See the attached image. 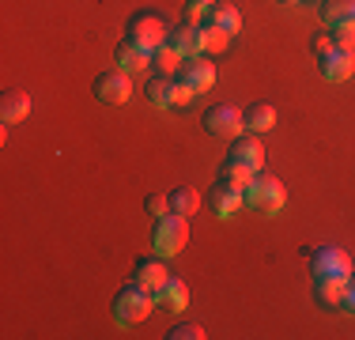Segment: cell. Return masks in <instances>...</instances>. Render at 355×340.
<instances>
[{
	"label": "cell",
	"instance_id": "cell-1",
	"mask_svg": "<svg viewBox=\"0 0 355 340\" xmlns=\"http://www.w3.org/2000/svg\"><path fill=\"white\" fill-rule=\"evenodd\" d=\"M125 38L140 42L144 49H159L171 38V23H166L155 8H140V12H132L129 27H125Z\"/></svg>",
	"mask_w": 355,
	"mask_h": 340
},
{
	"label": "cell",
	"instance_id": "cell-2",
	"mask_svg": "<svg viewBox=\"0 0 355 340\" xmlns=\"http://www.w3.org/2000/svg\"><path fill=\"white\" fill-rule=\"evenodd\" d=\"M155 306H159L155 295H148L137 284H125L121 291L114 295V318H117V325H140V321L151 318Z\"/></svg>",
	"mask_w": 355,
	"mask_h": 340
},
{
	"label": "cell",
	"instance_id": "cell-3",
	"mask_svg": "<svg viewBox=\"0 0 355 340\" xmlns=\"http://www.w3.org/2000/svg\"><path fill=\"white\" fill-rule=\"evenodd\" d=\"M151 242H155L159 257H174V253H182L185 242H189V216H182V212H166V216H159Z\"/></svg>",
	"mask_w": 355,
	"mask_h": 340
},
{
	"label": "cell",
	"instance_id": "cell-4",
	"mask_svg": "<svg viewBox=\"0 0 355 340\" xmlns=\"http://www.w3.org/2000/svg\"><path fill=\"white\" fill-rule=\"evenodd\" d=\"M246 204H250L253 212H265V216H276V212H284V204H287L284 182H280L276 174H268V170H257L253 185L246 189Z\"/></svg>",
	"mask_w": 355,
	"mask_h": 340
},
{
	"label": "cell",
	"instance_id": "cell-5",
	"mask_svg": "<svg viewBox=\"0 0 355 340\" xmlns=\"http://www.w3.org/2000/svg\"><path fill=\"white\" fill-rule=\"evenodd\" d=\"M200 125H205V133L219 136V140H234V136H242V129H246V114H242L239 106L219 102V106H208L205 110Z\"/></svg>",
	"mask_w": 355,
	"mask_h": 340
},
{
	"label": "cell",
	"instance_id": "cell-6",
	"mask_svg": "<svg viewBox=\"0 0 355 340\" xmlns=\"http://www.w3.org/2000/svg\"><path fill=\"white\" fill-rule=\"evenodd\" d=\"M310 253V272L318 276H340L348 280L355 265H352V253L344 250V246H318V250H306Z\"/></svg>",
	"mask_w": 355,
	"mask_h": 340
},
{
	"label": "cell",
	"instance_id": "cell-7",
	"mask_svg": "<svg viewBox=\"0 0 355 340\" xmlns=\"http://www.w3.org/2000/svg\"><path fill=\"white\" fill-rule=\"evenodd\" d=\"M132 72H125V68H106V72H98L95 76V99L98 102H106V106H121V102H129L132 99V80H129Z\"/></svg>",
	"mask_w": 355,
	"mask_h": 340
},
{
	"label": "cell",
	"instance_id": "cell-8",
	"mask_svg": "<svg viewBox=\"0 0 355 340\" xmlns=\"http://www.w3.org/2000/svg\"><path fill=\"white\" fill-rule=\"evenodd\" d=\"M178 80H185L197 95H205V91H212V83H216V65L208 61V53L185 57L182 68H178Z\"/></svg>",
	"mask_w": 355,
	"mask_h": 340
},
{
	"label": "cell",
	"instance_id": "cell-9",
	"mask_svg": "<svg viewBox=\"0 0 355 340\" xmlns=\"http://www.w3.org/2000/svg\"><path fill=\"white\" fill-rule=\"evenodd\" d=\"M166 280H171V269H166L159 257H140V261H137V272H132V284L144 287L148 295H155V299H159V291L166 287Z\"/></svg>",
	"mask_w": 355,
	"mask_h": 340
},
{
	"label": "cell",
	"instance_id": "cell-10",
	"mask_svg": "<svg viewBox=\"0 0 355 340\" xmlns=\"http://www.w3.org/2000/svg\"><path fill=\"white\" fill-rule=\"evenodd\" d=\"M318 72L325 76L329 83H344L355 72V53H352V49H333V53H321L318 57Z\"/></svg>",
	"mask_w": 355,
	"mask_h": 340
},
{
	"label": "cell",
	"instance_id": "cell-11",
	"mask_svg": "<svg viewBox=\"0 0 355 340\" xmlns=\"http://www.w3.org/2000/svg\"><path fill=\"white\" fill-rule=\"evenodd\" d=\"M231 163H242L250 170H265V144L257 140V133L253 136H234L231 140Z\"/></svg>",
	"mask_w": 355,
	"mask_h": 340
},
{
	"label": "cell",
	"instance_id": "cell-12",
	"mask_svg": "<svg viewBox=\"0 0 355 340\" xmlns=\"http://www.w3.org/2000/svg\"><path fill=\"white\" fill-rule=\"evenodd\" d=\"M205 201H208V208H212L219 219H231L234 212H239L242 204H246V193L231 189L227 182H216L212 189H208V197H205Z\"/></svg>",
	"mask_w": 355,
	"mask_h": 340
},
{
	"label": "cell",
	"instance_id": "cell-13",
	"mask_svg": "<svg viewBox=\"0 0 355 340\" xmlns=\"http://www.w3.org/2000/svg\"><path fill=\"white\" fill-rule=\"evenodd\" d=\"M344 295H348V280H340V276L314 280V303L325 306V310H344Z\"/></svg>",
	"mask_w": 355,
	"mask_h": 340
},
{
	"label": "cell",
	"instance_id": "cell-14",
	"mask_svg": "<svg viewBox=\"0 0 355 340\" xmlns=\"http://www.w3.org/2000/svg\"><path fill=\"white\" fill-rule=\"evenodd\" d=\"M27 114H31V91H23V87H8L4 95H0V121H4V125H19V121H27Z\"/></svg>",
	"mask_w": 355,
	"mask_h": 340
},
{
	"label": "cell",
	"instance_id": "cell-15",
	"mask_svg": "<svg viewBox=\"0 0 355 340\" xmlns=\"http://www.w3.org/2000/svg\"><path fill=\"white\" fill-rule=\"evenodd\" d=\"M114 65L125 68V72H144V68H151V49H144L132 38H121L114 49Z\"/></svg>",
	"mask_w": 355,
	"mask_h": 340
},
{
	"label": "cell",
	"instance_id": "cell-16",
	"mask_svg": "<svg viewBox=\"0 0 355 340\" xmlns=\"http://www.w3.org/2000/svg\"><path fill=\"white\" fill-rule=\"evenodd\" d=\"M171 46L178 49V53L182 57H197V53H205V49H200V23H178V27H171Z\"/></svg>",
	"mask_w": 355,
	"mask_h": 340
},
{
	"label": "cell",
	"instance_id": "cell-17",
	"mask_svg": "<svg viewBox=\"0 0 355 340\" xmlns=\"http://www.w3.org/2000/svg\"><path fill=\"white\" fill-rule=\"evenodd\" d=\"M205 23H216V27H223L234 38L242 31V12L234 4H227V0H216L212 8H205Z\"/></svg>",
	"mask_w": 355,
	"mask_h": 340
},
{
	"label": "cell",
	"instance_id": "cell-18",
	"mask_svg": "<svg viewBox=\"0 0 355 340\" xmlns=\"http://www.w3.org/2000/svg\"><path fill=\"white\" fill-rule=\"evenodd\" d=\"M242 114H246V129L250 133H268L276 125V106L272 102H250L246 110H242Z\"/></svg>",
	"mask_w": 355,
	"mask_h": 340
},
{
	"label": "cell",
	"instance_id": "cell-19",
	"mask_svg": "<svg viewBox=\"0 0 355 340\" xmlns=\"http://www.w3.org/2000/svg\"><path fill=\"white\" fill-rule=\"evenodd\" d=\"M171 197V212H182V216H193V212H200V204H205V197H200L197 185H174V193H166Z\"/></svg>",
	"mask_w": 355,
	"mask_h": 340
},
{
	"label": "cell",
	"instance_id": "cell-20",
	"mask_svg": "<svg viewBox=\"0 0 355 340\" xmlns=\"http://www.w3.org/2000/svg\"><path fill=\"white\" fill-rule=\"evenodd\" d=\"M321 19H325V27L355 23V0H321Z\"/></svg>",
	"mask_w": 355,
	"mask_h": 340
},
{
	"label": "cell",
	"instance_id": "cell-21",
	"mask_svg": "<svg viewBox=\"0 0 355 340\" xmlns=\"http://www.w3.org/2000/svg\"><path fill=\"white\" fill-rule=\"evenodd\" d=\"M148 102L151 106H159V110H166V106H174V76H151L148 80Z\"/></svg>",
	"mask_w": 355,
	"mask_h": 340
},
{
	"label": "cell",
	"instance_id": "cell-22",
	"mask_svg": "<svg viewBox=\"0 0 355 340\" xmlns=\"http://www.w3.org/2000/svg\"><path fill=\"white\" fill-rule=\"evenodd\" d=\"M159 306H166V310H185L189 306V287H185V280H178V276H171L166 280V287L159 291V299H155Z\"/></svg>",
	"mask_w": 355,
	"mask_h": 340
},
{
	"label": "cell",
	"instance_id": "cell-23",
	"mask_svg": "<svg viewBox=\"0 0 355 340\" xmlns=\"http://www.w3.org/2000/svg\"><path fill=\"white\" fill-rule=\"evenodd\" d=\"M182 61H185V57L178 53L171 42H166V46H159V49H151V68H155L159 76H178Z\"/></svg>",
	"mask_w": 355,
	"mask_h": 340
},
{
	"label": "cell",
	"instance_id": "cell-24",
	"mask_svg": "<svg viewBox=\"0 0 355 340\" xmlns=\"http://www.w3.org/2000/svg\"><path fill=\"white\" fill-rule=\"evenodd\" d=\"M253 178H257V170H250V167H242V163H231V159H227V163H223V174H219V182H227L231 189L246 193L250 185H253Z\"/></svg>",
	"mask_w": 355,
	"mask_h": 340
},
{
	"label": "cell",
	"instance_id": "cell-25",
	"mask_svg": "<svg viewBox=\"0 0 355 340\" xmlns=\"http://www.w3.org/2000/svg\"><path fill=\"white\" fill-rule=\"evenodd\" d=\"M231 46V34L223 27H216V23H200V49L205 53H223V49Z\"/></svg>",
	"mask_w": 355,
	"mask_h": 340
},
{
	"label": "cell",
	"instance_id": "cell-26",
	"mask_svg": "<svg viewBox=\"0 0 355 340\" xmlns=\"http://www.w3.org/2000/svg\"><path fill=\"white\" fill-rule=\"evenodd\" d=\"M205 325H197V321H182V325H171L166 329V340H205Z\"/></svg>",
	"mask_w": 355,
	"mask_h": 340
},
{
	"label": "cell",
	"instance_id": "cell-27",
	"mask_svg": "<svg viewBox=\"0 0 355 340\" xmlns=\"http://www.w3.org/2000/svg\"><path fill=\"white\" fill-rule=\"evenodd\" d=\"M336 49H352L355 53V23H344V27H333Z\"/></svg>",
	"mask_w": 355,
	"mask_h": 340
},
{
	"label": "cell",
	"instance_id": "cell-28",
	"mask_svg": "<svg viewBox=\"0 0 355 340\" xmlns=\"http://www.w3.org/2000/svg\"><path fill=\"white\" fill-rule=\"evenodd\" d=\"M310 46H314V53H318V57H321V53H333V49H336L333 31H318L314 38H310Z\"/></svg>",
	"mask_w": 355,
	"mask_h": 340
},
{
	"label": "cell",
	"instance_id": "cell-29",
	"mask_svg": "<svg viewBox=\"0 0 355 340\" xmlns=\"http://www.w3.org/2000/svg\"><path fill=\"white\" fill-rule=\"evenodd\" d=\"M148 212H151V216H166V212H171V197H166V193H151V197H148Z\"/></svg>",
	"mask_w": 355,
	"mask_h": 340
},
{
	"label": "cell",
	"instance_id": "cell-30",
	"mask_svg": "<svg viewBox=\"0 0 355 340\" xmlns=\"http://www.w3.org/2000/svg\"><path fill=\"white\" fill-rule=\"evenodd\" d=\"M193 95H197V91H193L185 80H178V76H174V106H189Z\"/></svg>",
	"mask_w": 355,
	"mask_h": 340
},
{
	"label": "cell",
	"instance_id": "cell-31",
	"mask_svg": "<svg viewBox=\"0 0 355 340\" xmlns=\"http://www.w3.org/2000/svg\"><path fill=\"white\" fill-rule=\"evenodd\" d=\"M344 310H352V314H355V272L348 276V295H344Z\"/></svg>",
	"mask_w": 355,
	"mask_h": 340
},
{
	"label": "cell",
	"instance_id": "cell-32",
	"mask_svg": "<svg viewBox=\"0 0 355 340\" xmlns=\"http://www.w3.org/2000/svg\"><path fill=\"white\" fill-rule=\"evenodd\" d=\"M185 4H189V8H200V12H205V8H212L216 0H185Z\"/></svg>",
	"mask_w": 355,
	"mask_h": 340
},
{
	"label": "cell",
	"instance_id": "cell-33",
	"mask_svg": "<svg viewBox=\"0 0 355 340\" xmlns=\"http://www.w3.org/2000/svg\"><path fill=\"white\" fill-rule=\"evenodd\" d=\"M276 4H299V0H276Z\"/></svg>",
	"mask_w": 355,
	"mask_h": 340
}]
</instances>
